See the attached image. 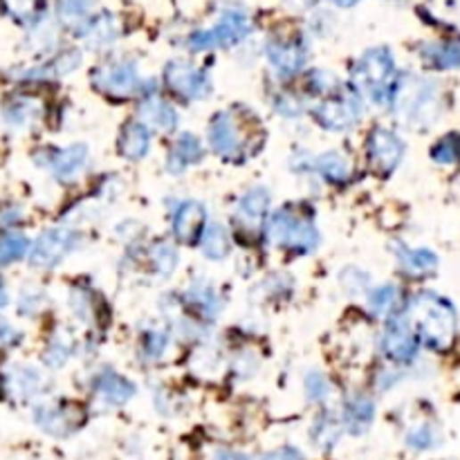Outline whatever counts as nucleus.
Masks as SVG:
<instances>
[{
    "label": "nucleus",
    "mask_w": 460,
    "mask_h": 460,
    "mask_svg": "<svg viewBox=\"0 0 460 460\" xmlns=\"http://www.w3.org/2000/svg\"><path fill=\"white\" fill-rule=\"evenodd\" d=\"M201 245H202V254L207 256L209 260H223L225 256L229 254L232 250V242H229V234L223 225H209L205 227L201 238Z\"/></svg>",
    "instance_id": "30"
},
{
    "label": "nucleus",
    "mask_w": 460,
    "mask_h": 460,
    "mask_svg": "<svg viewBox=\"0 0 460 460\" xmlns=\"http://www.w3.org/2000/svg\"><path fill=\"white\" fill-rule=\"evenodd\" d=\"M266 52L272 68H275L281 77L299 75L308 59L306 45H303V41H299V38H272V41L267 43Z\"/></svg>",
    "instance_id": "15"
},
{
    "label": "nucleus",
    "mask_w": 460,
    "mask_h": 460,
    "mask_svg": "<svg viewBox=\"0 0 460 460\" xmlns=\"http://www.w3.org/2000/svg\"><path fill=\"white\" fill-rule=\"evenodd\" d=\"M220 460H251V458H247V456L242 454H234V451H227V454L220 456Z\"/></svg>",
    "instance_id": "48"
},
{
    "label": "nucleus",
    "mask_w": 460,
    "mask_h": 460,
    "mask_svg": "<svg viewBox=\"0 0 460 460\" xmlns=\"http://www.w3.org/2000/svg\"><path fill=\"white\" fill-rule=\"evenodd\" d=\"M353 90L357 94H364L371 102L390 103V94L396 88V61L386 47H373L366 54L355 61L353 70Z\"/></svg>",
    "instance_id": "3"
},
{
    "label": "nucleus",
    "mask_w": 460,
    "mask_h": 460,
    "mask_svg": "<svg viewBox=\"0 0 460 460\" xmlns=\"http://www.w3.org/2000/svg\"><path fill=\"white\" fill-rule=\"evenodd\" d=\"M362 99L353 88H337L316 106L315 117L325 130L344 133L362 119Z\"/></svg>",
    "instance_id": "5"
},
{
    "label": "nucleus",
    "mask_w": 460,
    "mask_h": 460,
    "mask_svg": "<svg viewBox=\"0 0 460 460\" xmlns=\"http://www.w3.org/2000/svg\"><path fill=\"white\" fill-rule=\"evenodd\" d=\"M142 124H151L158 130H173L177 126V112L171 103L160 97H149L140 106Z\"/></svg>",
    "instance_id": "25"
},
{
    "label": "nucleus",
    "mask_w": 460,
    "mask_h": 460,
    "mask_svg": "<svg viewBox=\"0 0 460 460\" xmlns=\"http://www.w3.org/2000/svg\"><path fill=\"white\" fill-rule=\"evenodd\" d=\"M119 37V23L112 14H99L94 19L86 21L84 28H81V38L86 41V45L93 47V50H102V47L112 45Z\"/></svg>",
    "instance_id": "19"
},
{
    "label": "nucleus",
    "mask_w": 460,
    "mask_h": 460,
    "mask_svg": "<svg viewBox=\"0 0 460 460\" xmlns=\"http://www.w3.org/2000/svg\"><path fill=\"white\" fill-rule=\"evenodd\" d=\"M276 111L285 117H297V115H301L303 108L297 99L290 97V94H283V97L276 99Z\"/></svg>",
    "instance_id": "44"
},
{
    "label": "nucleus",
    "mask_w": 460,
    "mask_h": 460,
    "mask_svg": "<svg viewBox=\"0 0 460 460\" xmlns=\"http://www.w3.org/2000/svg\"><path fill=\"white\" fill-rule=\"evenodd\" d=\"M151 149V133L149 126H144L142 121H128V124L121 128L119 142H117V151L124 160L128 162H140L142 158H146Z\"/></svg>",
    "instance_id": "18"
},
{
    "label": "nucleus",
    "mask_w": 460,
    "mask_h": 460,
    "mask_svg": "<svg viewBox=\"0 0 460 460\" xmlns=\"http://www.w3.org/2000/svg\"><path fill=\"white\" fill-rule=\"evenodd\" d=\"M366 155L371 171L380 177L390 176L405 158V142L389 128H373L366 142Z\"/></svg>",
    "instance_id": "10"
},
{
    "label": "nucleus",
    "mask_w": 460,
    "mask_h": 460,
    "mask_svg": "<svg viewBox=\"0 0 460 460\" xmlns=\"http://www.w3.org/2000/svg\"><path fill=\"white\" fill-rule=\"evenodd\" d=\"M7 306V290H5V283H3V279H0V308Z\"/></svg>",
    "instance_id": "49"
},
{
    "label": "nucleus",
    "mask_w": 460,
    "mask_h": 460,
    "mask_svg": "<svg viewBox=\"0 0 460 460\" xmlns=\"http://www.w3.org/2000/svg\"><path fill=\"white\" fill-rule=\"evenodd\" d=\"M288 3H290V5L297 7V10H299V7H308V5H312V3H315V0H288Z\"/></svg>",
    "instance_id": "50"
},
{
    "label": "nucleus",
    "mask_w": 460,
    "mask_h": 460,
    "mask_svg": "<svg viewBox=\"0 0 460 460\" xmlns=\"http://www.w3.org/2000/svg\"><path fill=\"white\" fill-rule=\"evenodd\" d=\"M423 56L429 65H433L438 70L460 68V43H429V45L423 47Z\"/></svg>",
    "instance_id": "27"
},
{
    "label": "nucleus",
    "mask_w": 460,
    "mask_h": 460,
    "mask_svg": "<svg viewBox=\"0 0 460 460\" xmlns=\"http://www.w3.org/2000/svg\"><path fill=\"white\" fill-rule=\"evenodd\" d=\"M340 423H337L331 414H324L316 420L315 427H312V440H315V445L321 447V449H333V447L340 442Z\"/></svg>",
    "instance_id": "33"
},
{
    "label": "nucleus",
    "mask_w": 460,
    "mask_h": 460,
    "mask_svg": "<svg viewBox=\"0 0 460 460\" xmlns=\"http://www.w3.org/2000/svg\"><path fill=\"white\" fill-rule=\"evenodd\" d=\"M436 442H438L436 431H433L431 427H427V424H420V427L411 429L409 436H407V445L414 447V449H418V451L431 449Z\"/></svg>",
    "instance_id": "42"
},
{
    "label": "nucleus",
    "mask_w": 460,
    "mask_h": 460,
    "mask_svg": "<svg viewBox=\"0 0 460 460\" xmlns=\"http://www.w3.org/2000/svg\"><path fill=\"white\" fill-rule=\"evenodd\" d=\"M398 260H400V267L405 275L409 276H427L431 272H436L438 267V256L431 250H424V247H405L400 245L396 250Z\"/></svg>",
    "instance_id": "21"
},
{
    "label": "nucleus",
    "mask_w": 460,
    "mask_h": 460,
    "mask_svg": "<svg viewBox=\"0 0 460 460\" xmlns=\"http://www.w3.org/2000/svg\"><path fill=\"white\" fill-rule=\"evenodd\" d=\"M97 0H59V19L68 25H84L90 21Z\"/></svg>",
    "instance_id": "32"
},
{
    "label": "nucleus",
    "mask_w": 460,
    "mask_h": 460,
    "mask_svg": "<svg viewBox=\"0 0 460 460\" xmlns=\"http://www.w3.org/2000/svg\"><path fill=\"white\" fill-rule=\"evenodd\" d=\"M251 32V21L245 12L227 10L211 29H201L189 37V47L195 52L216 50L242 41Z\"/></svg>",
    "instance_id": "6"
},
{
    "label": "nucleus",
    "mask_w": 460,
    "mask_h": 460,
    "mask_svg": "<svg viewBox=\"0 0 460 460\" xmlns=\"http://www.w3.org/2000/svg\"><path fill=\"white\" fill-rule=\"evenodd\" d=\"M409 324L420 341L431 350H447L454 344L456 312L449 301L433 292L414 297L409 306Z\"/></svg>",
    "instance_id": "1"
},
{
    "label": "nucleus",
    "mask_w": 460,
    "mask_h": 460,
    "mask_svg": "<svg viewBox=\"0 0 460 460\" xmlns=\"http://www.w3.org/2000/svg\"><path fill=\"white\" fill-rule=\"evenodd\" d=\"M303 384H306V393L312 402H325L331 398V382L321 373H308Z\"/></svg>",
    "instance_id": "39"
},
{
    "label": "nucleus",
    "mask_w": 460,
    "mask_h": 460,
    "mask_svg": "<svg viewBox=\"0 0 460 460\" xmlns=\"http://www.w3.org/2000/svg\"><path fill=\"white\" fill-rule=\"evenodd\" d=\"M41 308H43L41 294H29V297L21 299V312H25V315H37Z\"/></svg>",
    "instance_id": "46"
},
{
    "label": "nucleus",
    "mask_w": 460,
    "mask_h": 460,
    "mask_svg": "<svg viewBox=\"0 0 460 460\" xmlns=\"http://www.w3.org/2000/svg\"><path fill=\"white\" fill-rule=\"evenodd\" d=\"M47 168H52L59 182L79 180L81 173L88 167V146L72 144L61 151H47Z\"/></svg>",
    "instance_id": "17"
},
{
    "label": "nucleus",
    "mask_w": 460,
    "mask_h": 460,
    "mask_svg": "<svg viewBox=\"0 0 460 460\" xmlns=\"http://www.w3.org/2000/svg\"><path fill=\"white\" fill-rule=\"evenodd\" d=\"M420 340L407 319H390L382 335V350L386 357L396 364L414 362L418 355Z\"/></svg>",
    "instance_id": "13"
},
{
    "label": "nucleus",
    "mask_w": 460,
    "mask_h": 460,
    "mask_svg": "<svg viewBox=\"0 0 460 460\" xmlns=\"http://www.w3.org/2000/svg\"><path fill=\"white\" fill-rule=\"evenodd\" d=\"M245 121L238 119L236 112H218V115L211 119L209 124V146L216 155L225 158L229 162H238V160L247 158L250 151H247L245 142V128H242Z\"/></svg>",
    "instance_id": "7"
},
{
    "label": "nucleus",
    "mask_w": 460,
    "mask_h": 460,
    "mask_svg": "<svg viewBox=\"0 0 460 460\" xmlns=\"http://www.w3.org/2000/svg\"><path fill=\"white\" fill-rule=\"evenodd\" d=\"M88 415L86 409L77 402H56V405H43L34 411V423L45 433L56 438H65L79 431L86 424Z\"/></svg>",
    "instance_id": "11"
},
{
    "label": "nucleus",
    "mask_w": 460,
    "mask_h": 460,
    "mask_svg": "<svg viewBox=\"0 0 460 460\" xmlns=\"http://www.w3.org/2000/svg\"><path fill=\"white\" fill-rule=\"evenodd\" d=\"M431 158L438 164H456L460 162V136L458 133H451L445 136L436 146L431 149Z\"/></svg>",
    "instance_id": "37"
},
{
    "label": "nucleus",
    "mask_w": 460,
    "mask_h": 460,
    "mask_svg": "<svg viewBox=\"0 0 460 460\" xmlns=\"http://www.w3.org/2000/svg\"><path fill=\"white\" fill-rule=\"evenodd\" d=\"M375 420V405L366 396H353L344 407V424L350 433L368 431V427Z\"/></svg>",
    "instance_id": "24"
},
{
    "label": "nucleus",
    "mask_w": 460,
    "mask_h": 460,
    "mask_svg": "<svg viewBox=\"0 0 460 460\" xmlns=\"http://www.w3.org/2000/svg\"><path fill=\"white\" fill-rule=\"evenodd\" d=\"M207 227V211L201 202L186 201L173 214V236L185 245L201 242L202 232Z\"/></svg>",
    "instance_id": "16"
},
{
    "label": "nucleus",
    "mask_w": 460,
    "mask_h": 460,
    "mask_svg": "<svg viewBox=\"0 0 460 460\" xmlns=\"http://www.w3.org/2000/svg\"><path fill=\"white\" fill-rule=\"evenodd\" d=\"M267 209H270V193L263 186H256V189H250L241 198L236 214H234V223H236L241 232L256 236L259 232H263V225L267 220Z\"/></svg>",
    "instance_id": "14"
},
{
    "label": "nucleus",
    "mask_w": 460,
    "mask_h": 460,
    "mask_svg": "<svg viewBox=\"0 0 460 460\" xmlns=\"http://www.w3.org/2000/svg\"><path fill=\"white\" fill-rule=\"evenodd\" d=\"M19 341V333L7 321H0V346H14Z\"/></svg>",
    "instance_id": "47"
},
{
    "label": "nucleus",
    "mask_w": 460,
    "mask_h": 460,
    "mask_svg": "<svg viewBox=\"0 0 460 460\" xmlns=\"http://www.w3.org/2000/svg\"><path fill=\"white\" fill-rule=\"evenodd\" d=\"M29 251V241L21 232H7L0 236V267L21 260Z\"/></svg>",
    "instance_id": "31"
},
{
    "label": "nucleus",
    "mask_w": 460,
    "mask_h": 460,
    "mask_svg": "<svg viewBox=\"0 0 460 460\" xmlns=\"http://www.w3.org/2000/svg\"><path fill=\"white\" fill-rule=\"evenodd\" d=\"M186 299L195 308V312H201L205 319H214L218 315L220 297L211 283H193L186 292Z\"/></svg>",
    "instance_id": "29"
},
{
    "label": "nucleus",
    "mask_w": 460,
    "mask_h": 460,
    "mask_svg": "<svg viewBox=\"0 0 460 460\" xmlns=\"http://www.w3.org/2000/svg\"><path fill=\"white\" fill-rule=\"evenodd\" d=\"M72 349H75V344H72L70 335L54 337V340L50 341V346H47L45 362L50 364V366H54V368L63 366V364L68 362V359H70Z\"/></svg>",
    "instance_id": "38"
},
{
    "label": "nucleus",
    "mask_w": 460,
    "mask_h": 460,
    "mask_svg": "<svg viewBox=\"0 0 460 460\" xmlns=\"http://www.w3.org/2000/svg\"><path fill=\"white\" fill-rule=\"evenodd\" d=\"M390 103L396 108V115L407 126H431L440 115V93L433 81L424 77H402L396 81V88L390 94Z\"/></svg>",
    "instance_id": "2"
},
{
    "label": "nucleus",
    "mask_w": 460,
    "mask_h": 460,
    "mask_svg": "<svg viewBox=\"0 0 460 460\" xmlns=\"http://www.w3.org/2000/svg\"><path fill=\"white\" fill-rule=\"evenodd\" d=\"M315 168L321 173L325 182L331 185H344L350 177V162L340 151H328L315 160Z\"/></svg>",
    "instance_id": "26"
},
{
    "label": "nucleus",
    "mask_w": 460,
    "mask_h": 460,
    "mask_svg": "<svg viewBox=\"0 0 460 460\" xmlns=\"http://www.w3.org/2000/svg\"><path fill=\"white\" fill-rule=\"evenodd\" d=\"M151 263H153V270L158 275L168 276L176 272L177 267V250L171 242H158L151 251Z\"/></svg>",
    "instance_id": "35"
},
{
    "label": "nucleus",
    "mask_w": 460,
    "mask_h": 460,
    "mask_svg": "<svg viewBox=\"0 0 460 460\" xmlns=\"http://www.w3.org/2000/svg\"><path fill=\"white\" fill-rule=\"evenodd\" d=\"M164 84L168 90L189 102H201L211 94V79L205 70L193 68L186 61H171L164 70Z\"/></svg>",
    "instance_id": "12"
},
{
    "label": "nucleus",
    "mask_w": 460,
    "mask_h": 460,
    "mask_svg": "<svg viewBox=\"0 0 460 460\" xmlns=\"http://www.w3.org/2000/svg\"><path fill=\"white\" fill-rule=\"evenodd\" d=\"M168 346L167 333L162 331H151L146 333L144 340H142V353L146 355V359H160L164 355Z\"/></svg>",
    "instance_id": "41"
},
{
    "label": "nucleus",
    "mask_w": 460,
    "mask_h": 460,
    "mask_svg": "<svg viewBox=\"0 0 460 460\" xmlns=\"http://www.w3.org/2000/svg\"><path fill=\"white\" fill-rule=\"evenodd\" d=\"M79 245V234L70 229H47L29 247V266L37 270H52Z\"/></svg>",
    "instance_id": "8"
},
{
    "label": "nucleus",
    "mask_w": 460,
    "mask_h": 460,
    "mask_svg": "<svg viewBox=\"0 0 460 460\" xmlns=\"http://www.w3.org/2000/svg\"><path fill=\"white\" fill-rule=\"evenodd\" d=\"M3 7L19 23H34L43 12V0H3Z\"/></svg>",
    "instance_id": "34"
},
{
    "label": "nucleus",
    "mask_w": 460,
    "mask_h": 460,
    "mask_svg": "<svg viewBox=\"0 0 460 460\" xmlns=\"http://www.w3.org/2000/svg\"><path fill=\"white\" fill-rule=\"evenodd\" d=\"M266 236L272 245L308 254L319 245V229L308 216L297 214L292 207L275 211L266 225Z\"/></svg>",
    "instance_id": "4"
},
{
    "label": "nucleus",
    "mask_w": 460,
    "mask_h": 460,
    "mask_svg": "<svg viewBox=\"0 0 460 460\" xmlns=\"http://www.w3.org/2000/svg\"><path fill=\"white\" fill-rule=\"evenodd\" d=\"M93 86L103 94L126 99L130 94L140 93L142 79L137 75L136 63L130 61H112V63L99 65L93 72Z\"/></svg>",
    "instance_id": "9"
},
{
    "label": "nucleus",
    "mask_w": 460,
    "mask_h": 460,
    "mask_svg": "<svg viewBox=\"0 0 460 460\" xmlns=\"http://www.w3.org/2000/svg\"><path fill=\"white\" fill-rule=\"evenodd\" d=\"M398 297H400V294H398L396 285L384 283L368 294V306H371V310L375 312V315H389V312L396 308Z\"/></svg>",
    "instance_id": "36"
},
{
    "label": "nucleus",
    "mask_w": 460,
    "mask_h": 460,
    "mask_svg": "<svg viewBox=\"0 0 460 460\" xmlns=\"http://www.w3.org/2000/svg\"><path fill=\"white\" fill-rule=\"evenodd\" d=\"M41 103L37 99L28 97V94H16L3 106V117L12 128H23V126L34 124L41 117Z\"/></svg>",
    "instance_id": "22"
},
{
    "label": "nucleus",
    "mask_w": 460,
    "mask_h": 460,
    "mask_svg": "<svg viewBox=\"0 0 460 460\" xmlns=\"http://www.w3.org/2000/svg\"><path fill=\"white\" fill-rule=\"evenodd\" d=\"M202 160V144L201 140L195 136H191V133H182L180 137H177L176 146H173L171 155H168V173H182L185 171L189 164H195L201 162Z\"/></svg>",
    "instance_id": "23"
},
{
    "label": "nucleus",
    "mask_w": 460,
    "mask_h": 460,
    "mask_svg": "<svg viewBox=\"0 0 460 460\" xmlns=\"http://www.w3.org/2000/svg\"><path fill=\"white\" fill-rule=\"evenodd\" d=\"M346 275L353 276V279H350V281L341 279V283H344L346 290H350V292H362V290L366 288V279H368V276L364 275V272L359 270V267H349V270H346Z\"/></svg>",
    "instance_id": "43"
},
{
    "label": "nucleus",
    "mask_w": 460,
    "mask_h": 460,
    "mask_svg": "<svg viewBox=\"0 0 460 460\" xmlns=\"http://www.w3.org/2000/svg\"><path fill=\"white\" fill-rule=\"evenodd\" d=\"M263 460H303V456L294 447H281V449L270 451Z\"/></svg>",
    "instance_id": "45"
},
{
    "label": "nucleus",
    "mask_w": 460,
    "mask_h": 460,
    "mask_svg": "<svg viewBox=\"0 0 460 460\" xmlns=\"http://www.w3.org/2000/svg\"><path fill=\"white\" fill-rule=\"evenodd\" d=\"M14 384L23 398L37 396L38 389H41V375L34 368H19V373L14 375Z\"/></svg>",
    "instance_id": "40"
},
{
    "label": "nucleus",
    "mask_w": 460,
    "mask_h": 460,
    "mask_svg": "<svg viewBox=\"0 0 460 460\" xmlns=\"http://www.w3.org/2000/svg\"><path fill=\"white\" fill-rule=\"evenodd\" d=\"M331 3H335L337 7H350V5H355L357 0H331Z\"/></svg>",
    "instance_id": "51"
},
{
    "label": "nucleus",
    "mask_w": 460,
    "mask_h": 460,
    "mask_svg": "<svg viewBox=\"0 0 460 460\" xmlns=\"http://www.w3.org/2000/svg\"><path fill=\"white\" fill-rule=\"evenodd\" d=\"M94 390H97L99 400L119 407V405H126L130 398L136 396V384L126 380V377L117 375V373L108 371L97 377V386H94Z\"/></svg>",
    "instance_id": "20"
},
{
    "label": "nucleus",
    "mask_w": 460,
    "mask_h": 460,
    "mask_svg": "<svg viewBox=\"0 0 460 460\" xmlns=\"http://www.w3.org/2000/svg\"><path fill=\"white\" fill-rule=\"evenodd\" d=\"M70 310L84 324H94L99 319V315H102V303H99L97 294L93 290L77 285V288L70 290Z\"/></svg>",
    "instance_id": "28"
}]
</instances>
